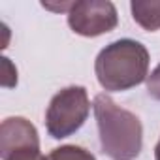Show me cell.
<instances>
[{"instance_id":"obj_1","label":"cell","mask_w":160,"mask_h":160,"mask_svg":"<svg viewBox=\"0 0 160 160\" xmlns=\"http://www.w3.org/2000/svg\"><path fill=\"white\" fill-rule=\"evenodd\" d=\"M104 154L111 160H134L143 147V126L138 115L121 108L111 96L98 94L92 102Z\"/></svg>"},{"instance_id":"obj_2","label":"cell","mask_w":160,"mask_h":160,"mask_svg":"<svg viewBox=\"0 0 160 160\" xmlns=\"http://www.w3.org/2000/svg\"><path fill=\"white\" fill-rule=\"evenodd\" d=\"M149 51L143 43L124 38L106 45L94 62V73L104 91L122 92L147 81Z\"/></svg>"},{"instance_id":"obj_3","label":"cell","mask_w":160,"mask_h":160,"mask_svg":"<svg viewBox=\"0 0 160 160\" xmlns=\"http://www.w3.org/2000/svg\"><path fill=\"white\" fill-rule=\"evenodd\" d=\"M89 111L91 100L87 89L79 85L66 87L51 98L45 113V128L51 138L64 139L85 124Z\"/></svg>"},{"instance_id":"obj_4","label":"cell","mask_w":160,"mask_h":160,"mask_svg":"<svg viewBox=\"0 0 160 160\" xmlns=\"http://www.w3.org/2000/svg\"><path fill=\"white\" fill-rule=\"evenodd\" d=\"M119 23L117 8L109 0H81L72 2L68 10L70 28L85 38H96L111 32Z\"/></svg>"},{"instance_id":"obj_5","label":"cell","mask_w":160,"mask_h":160,"mask_svg":"<svg viewBox=\"0 0 160 160\" xmlns=\"http://www.w3.org/2000/svg\"><path fill=\"white\" fill-rule=\"evenodd\" d=\"M2 160H42L40 136L36 126L25 117H8L0 124Z\"/></svg>"},{"instance_id":"obj_6","label":"cell","mask_w":160,"mask_h":160,"mask_svg":"<svg viewBox=\"0 0 160 160\" xmlns=\"http://www.w3.org/2000/svg\"><path fill=\"white\" fill-rule=\"evenodd\" d=\"M132 19L149 32L160 30V2H132L130 4Z\"/></svg>"},{"instance_id":"obj_7","label":"cell","mask_w":160,"mask_h":160,"mask_svg":"<svg viewBox=\"0 0 160 160\" xmlns=\"http://www.w3.org/2000/svg\"><path fill=\"white\" fill-rule=\"evenodd\" d=\"M42 160H96V158L91 151L79 147V145H62V147L53 149Z\"/></svg>"},{"instance_id":"obj_8","label":"cell","mask_w":160,"mask_h":160,"mask_svg":"<svg viewBox=\"0 0 160 160\" xmlns=\"http://www.w3.org/2000/svg\"><path fill=\"white\" fill-rule=\"evenodd\" d=\"M2 87H15L17 85V70L15 66L10 62V58H2Z\"/></svg>"},{"instance_id":"obj_9","label":"cell","mask_w":160,"mask_h":160,"mask_svg":"<svg viewBox=\"0 0 160 160\" xmlns=\"http://www.w3.org/2000/svg\"><path fill=\"white\" fill-rule=\"evenodd\" d=\"M147 92H149L151 98H154V100L160 102V64L147 77Z\"/></svg>"},{"instance_id":"obj_10","label":"cell","mask_w":160,"mask_h":160,"mask_svg":"<svg viewBox=\"0 0 160 160\" xmlns=\"http://www.w3.org/2000/svg\"><path fill=\"white\" fill-rule=\"evenodd\" d=\"M154 160H160V139H158V143L154 147Z\"/></svg>"}]
</instances>
